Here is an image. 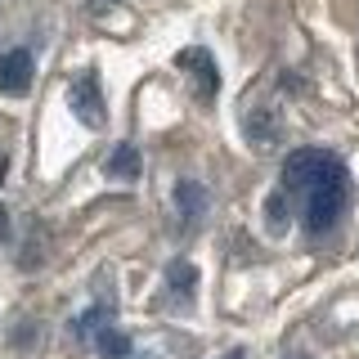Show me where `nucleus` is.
<instances>
[{
  "label": "nucleus",
  "instance_id": "12",
  "mask_svg": "<svg viewBox=\"0 0 359 359\" xmlns=\"http://www.w3.org/2000/svg\"><path fill=\"white\" fill-rule=\"evenodd\" d=\"M104 319H108V306H95V310H86L81 319H76V332H104Z\"/></svg>",
  "mask_w": 359,
  "mask_h": 359
},
{
  "label": "nucleus",
  "instance_id": "5",
  "mask_svg": "<svg viewBox=\"0 0 359 359\" xmlns=\"http://www.w3.org/2000/svg\"><path fill=\"white\" fill-rule=\"evenodd\" d=\"M32 72H36V59H32V50H9L5 59H0V95H27L32 90Z\"/></svg>",
  "mask_w": 359,
  "mask_h": 359
},
{
  "label": "nucleus",
  "instance_id": "10",
  "mask_svg": "<svg viewBox=\"0 0 359 359\" xmlns=\"http://www.w3.org/2000/svg\"><path fill=\"white\" fill-rule=\"evenodd\" d=\"M95 346H99V355H104V359H135V355H130V337H126V332L104 328V332H95Z\"/></svg>",
  "mask_w": 359,
  "mask_h": 359
},
{
  "label": "nucleus",
  "instance_id": "7",
  "mask_svg": "<svg viewBox=\"0 0 359 359\" xmlns=\"http://www.w3.org/2000/svg\"><path fill=\"white\" fill-rule=\"evenodd\" d=\"M243 130H247V140H252V144H274L278 140V117L269 108H252L243 117Z\"/></svg>",
  "mask_w": 359,
  "mask_h": 359
},
{
  "label": "nucleus",
  "instance_id": "14",
  "mask_svg": "<svg viewBox=\"0 0 359 359\" xmlns=\"http://www.w3.org/2000/svg\"><path fill=\"white\" fill-rule=\"evenodd\" d=\"M5 171H9V162H5V157H0V180H5Z\"/></svg>",
  "mask_w": 359,
  "mask_h": 359
},
{
  "label": "nucleus",
  "instance_id": "6",
  "mask_svg": "<svg viewBox=\"0 0 359 359\" xmlns=\"http://www.w3.org/2000/svg\"><path fill=\"white\" fill-rule=\"evenodd\" d=\"M175 207H180V216H184V224H198L207 216V189H202L198 180H180L175 184Z\"/></svg>",
  "mask_w": 359,
  "mask_h": 359
},
{
  "label": "nucleus",
  "instance_id": "17",
  "mask_svg": "<svg viewBox=\"0 0 359 359\" xmlns=\"http://www.w3.org/2000/svg\"><path fill=\"white\" fill-rule=\"evenodd\" d=\"M135 359H149V355H135Z\"/></svg>",
  "mask_w": 359,
  "mask_h": 359
},
{
  "label": "nucleus",
  "instance_id": "4",
  "mask_svg": "<svg viewBox=\"0 0 359 359\" xmlns=\"http://www.w3.org/2000/svg\"><path fill=\"white\" fill-rule=\"evenodd\" d=\"M180 67H189V76H194V90L198 99H216L220 90V72H216V59H211V50H202V45H194V50H180Z\"/></svg>",
  "mask_w": 359,
  "mask_h": 359
},
{
  "label": "nucleus",
  "instance_id": "2",
  "mask_svg": "<svg viewBox=\"0 0 359 359\" xmlns=\"http://www.w3.org/2000/svg\"><path fill=\"white\" fill-rule=\"evenodd\" d=\"M346 198H351V175H341V180H332V184H319V189H310L306 194V229L310 233H328L337 220H341V211H346Z\"/></svg>",
  "mask_w": 359,
  "mask_h": 359
},
{
  "label": "nucleus",
  "instance_id": "9",
  "mask_svg": "<svg viewBox=\"0 0 359 359\" xmlns=\"http://www.w3.org/2000/svg\"><path fill=\"white\" fill-rule=\"evenodd\" d=\"M166 287H171L180 301H189V297H194V287H198V269L189 265V261H171V269H166Z\"/></svg>",
  "mask_w": 359,
  "mask_h": 359
},
{
  "label": "nucleus",
  "instance_id": "16",
  "mask_svg": "<svg viewBox=\"0 0 359 359\" xmlns=\"http://www.w3.org/2000/svg\"><path fill=\"white\" fill-rule=\"evenodd\" d=\"M224 359H243V351H229V355H224Z\"/></svg>",
  "mask_w": 359,
  "mask_h": 359
},
{
  "label": "nucleus",
  "instance_id": "13",
  "mask_svg": "<svg viewBox=\"0 0 359 359\" xmlns=\"http://www.w3.org/2000/svg\"><path fill=\"white\" fill-rule=\"evenodd\" d=\"M5 238H9V211L0 207V243H5Z\"/></svg>",
  "mask_w": 359,
  "mask_h": 359
},
{
  "label": "nucleus",
  "instance_id": "8",
  "mask_svg": "<svg viewBox=\"0 0 359 359\" xmlns=\"http://www.w3.org/2000/svg\"><path fill=\"white\" fill-rule=\"evenodd\" d=\"M140 149H135V144H117V149H112V157H108V175L112 180H135L140 175Z\"/></svg>",
  "mask_w": 359,
  "mask_h": 359
},
{
  "label": "nucleus",
  "instance_id": "3",
  "mask_svg": "<svg viewBox=\"0 0 359 359\" xmlns=\"http://www.w3.org/2000/svg\"><path fill=\"white\" fill-rule=\"evenodd\" d=\"M67 108L76 112V121L90 130L104 126V90H99V76L95 72H81L72 86H67Z\"/></svg>",
  "mask_w": 359,
  "mask_h": 359
},
{
  "label": "nucleus",
  "instance_id": "11",
  "mask_svg": "<svg viewBox=\"0 0 359 359\" xmlns=\"http://www.w3.org/2000/svg\"><path fill=\"white\" fill-rule=\"evenodd\" d=\"M265 224H269L274 233L287 229V189H283V194H269V198H265Z\"/></svg>",
  "mask_w": 359,
  "mask_h": 359
},
{
  "label": "nucleus",
  "instance_id": "1",
  "mask_svg": "<svg viewBox=\"0 0 359 359\" xmlns=\"http://www.w3.org/2000/svg\"><path fill=\"white\" fill-rule=\"evenodd\" d=\"M341 175H346L341 157H332L323 149H297L283 162V189H297V194H310V189L332 184V180H341Z\"/></svg>",
  "mask_w": 359,
  "mask_h": 359
},
{
  "label": "nucleus",
  "instance_id": "15",
  "mask_svg": "<svg viewBox=\"0 0 359 359\" xmlns=\"http://www.w3.org/2000/svg\"><path fill=\"white\" fill-rule=\"evenodd\" d=\"M287 359H310V355H301V351H292V355H287Z\"/></svg>",
  "mask_w": 359,
  "mask_h": 359
}]
</instances>
